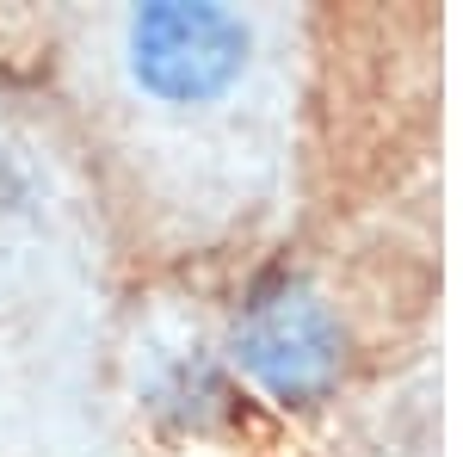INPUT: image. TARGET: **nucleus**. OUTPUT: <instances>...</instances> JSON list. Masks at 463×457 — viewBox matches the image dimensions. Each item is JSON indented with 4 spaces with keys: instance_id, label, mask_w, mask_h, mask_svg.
<instances>
[{
    "instance_id": "obj_1",
    "label": "nucleus",
    "mask_w": 463,
    "mask_h": 457,
    "mask_svg": "<svg viewBox=\"0 0 463 457\" xmlns=\"http://www.w3.org/2000/svg\"><path fill=\"white\" fill-rule=\"evenodd\" d=\"M253 50V25L229 6H137L130 13V74L161 106H211L222 100Z\"/></svg>"
},
{
    "instance_id": "obj_2",
    "label": "nucleus",
    "mask_w": 463,
    "mask_h": 457,
    "mask_svg": "<svg viewBox=\"0 0 463 457\" xmlns=\"http://www.w3.org/2000/svg\"><path fill=\"white\" fill-rule=\"evenodd\" d=\"M235 358L279 402H316L340 377V321L309 284H260L235 321Z\"/></svg>"
}]
</instances>
